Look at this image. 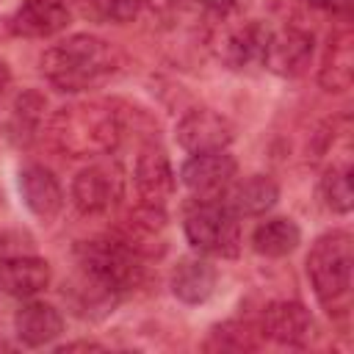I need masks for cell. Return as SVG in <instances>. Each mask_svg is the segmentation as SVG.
Returning a JSON list of instances; mask_svg holds the SVG:
<instances>
[{
  "label": "cell",
  "mask_w": 354,
  "mask_h": 354,
  "mask_svg": "<svg viewBox=\"0 0 354 354\" xmlns=\"http://www.w3.org/2000/svg\"><path fill=\"white\" fill-rule=\"evenodd\" d=\"M124 194V174L113 160H94L83 166L72 180V202L83 216L111 213Z\"/></svg>",
  "instance_id": "7"
},
{
  "label": "cell",
  "mask_w": 354,
  "mask_h": 354,
  "mask_svg": "<svg viewBox=\"0 0 354 354\" xmlns=\"http://www.w3.org/2000/svg\"><path fill=\"white\" fill-rule=\"evenodd\" d=\"M105 346L97 340H72V343H61L55 346V351H102Z\"/></svg>",
  "instance_id": "30"
},
{
  "label": "cell",
  "mask_w": 354,
  "mask_h": 354,
  "mask_svg": "<svg viewBox=\"0 0 354 354\" xmlns=\"http://www.w3.org/2000/svg\"><path fill=\"white\" fill-rule=\"evenodd\" d=\"M14 335L28 348H44L64 335V315L55 304L41 299H22L14 313Z\"/></svg>",
  "instance_id": "15"
},
{
  "label": "cell",
  "mask_w": 354,
  "mask_h": 354,
  "mask_svg": "<svg viewBox=\"0 0 354 354\" xmlns=\"http://www.w3.org/2000/svg\"><path fill=\"white\" fill-rule=\"evenodd\" d=\"M351 83H354V36L348 25H340L326 39L318 66V86L329 94H346Z\"/></svg>",
  "instance_id": "18"
},
{
  "label": "cell",
  "mask_w": 354,
  "mask_h": 354,
  "mask_svg": "<svg viewBox=\"0 0 354 354\" xmlns=\"http://www.w3.org/2000/svg\"><path fill=\"white\" fill-rule=\"evenodd\" d=\"M304 3L313 6V8H318V11L343 14V11H348V3H351V0H304Z\"/></svg>",
  "instance_id": "29"
},
{
  "label": "cell",
  "mask_w": 354,
  "mask_h": 354,
  "mask_svg": "<svg viewBox=\"0 0 354 354\" xmlns=\"http://www.w3.org/2000/svg\"><path fill=\"white\" fill-rule=\"evenodd\" d=\"M50 141L66 158H105L124 133L122 113L105 100H72L53 111L47 124Z\"/></svg>",
  "instance_id": "2"
},
{
  "label": "cell",
  "mask_w": 354,
  "mask_h": 354,
  "mask_svg": "<svg viewBox=\"0 0 354 354\" xmlns=\"http://www.w3.org/2000/svg\"><path fill=\"white\" fill-rule=\"evenodd\" d=\"M50 282H53V266L33 252H22L0 260V290L6 296H14L19 301L33 299L41 290H47Z\"/></svg>",
  "instance_id": "16"
},
{
  "label": "cell",
  "mask_w": 354,
  "mask_h": 354,
  "mask_svg": "<svg viewBox=\"0 0 354 354\" xmlns=\"http://www.w3.org/2000/svg\"><path fill=\"white\" fill-rule=\"evenodd\" d=\"M119 299H122V293L111 290L108 285H102L100 279L88 277L80 268H77V277L69 285H64V301L69 304V310L77 318H86V321L105 318L108 313H113Z\"/></svg>",
  "instance_id": "21"
},
{
  "label": "cell",
  "mask_w": 354,
  "mask_h": 354,
  "mask_svg": "<svg viewBox=\"0 0 354 354\" xmlns=\"http://www.w3.org/2000/svg\"><path fill=\"white\" fill-rule=\"evenodd\" d=\"M44 80L66 94L100 88L122 69V53L113 41L94 33H72L41 53Z\"/></svg>",
  "instance_id": "1"
},
{
  "label": "cell",
  "mask_w": 354,
  "mask_h": 354,
  "mask_svg": "<svg viewBox=\"0 0 354 354\" xmlns=\"http://www.w3.org/2000/svg\"><path fill=\"white\" fill-rule=\"evenodd\" d=\"M185 241L205 257H235L241 249V218L224 199H196L183 218Z\"/></svg>",
  "instance_id": "5"
},
{
  "label": "cell",
  "mask_w": 354,
  "mask_h": 354,
  "mask_svg": "<svg viewBox=\"0 0 354 354\" xmlns=\"http://www.w3.org/2000/svg\"><path fill=\"white\" fill-rule=\"evenodd\" d=\"M17 188H19V196L25 202L28 213L44 224L55 221L58 213L64 210V188H61L58 177L41 163L22 166L17 174Z\"/></svg>",
  "instance_id": "14"
},
{
  "label": "cell",
  "mask_w": 354,
  "mask_h": 354,
  "mask_svg": "<svg viewBox=\"0 0 354 354\" xmlns=\"http://www.w3.org/2000/svg\"><path fill=\"white\" fill-rule=\"evenodd\" d=\"M196 3L210 8V11H216V14H235L243 0H196Z\"/></svg>",
  "instance_id": "28"
},
{
  "label": "cell",
  "mask_w": 354,
  "mask_h": 354,
  "mask_svg": "<svg viewBox=\"0 0 354 354\" xmlns=\"http://www.w3.org/2000/svg\"><path fill=\"white\" fill-rule=\"evenodd\" d=\"M260 335L282 348H307L315 340V318L301 301L279 299L263 310Z\"/></svg>",
  "instance_id": "9"
},
{
  "label": "cell",
  "mask_w": 354,
  "mask_h": 354,
  "mask_svg": "<svg viewBox=\"0 0 354 354\" xmlns=\"http://www.w3.org/2000/svg\"><path fill=\"white\" fill-rule=\"evenodd\" d=\"M318 194L321 202L332 210V213H351L354 205V188H351V166L348 163H329L321 174L318 183Z\"/></svg>",
  "instance_id": "24"
},
{
  "label": "cell",
  "mask_w": 354,
  "mask_h": 354,
  "mask_svg": "<svg viewBox=\"0 0 354 354\" xmlns=\"http://www.w3.org/2000/svg\"><path fill=\"white\" fill-rule=\"evenodd\" d=\"M11 348V343H6V340H0V351H8Z\"/></svg>",
  "instance_id": "32"
},
{
  "label": "cell",
  "mask_w": 354,
  "mask_h": 354,
  "mask_svg": "<svg viewBox=\"0 0 354 354\" xmlns=\"http://www.w3.org/2000/svg\"><path fill=\"white\" fill-rule=\"evenodd\" d=\"M221 22L210 36V47L216 58L232 72H254L263 69L268 25L260 19H246L235 14H218Z\"/></svg>",
  "instance_id": "6"
},
{
  "label": "cell",
  "mask_w": 354,
  "mask_h": 354,
  "mask_svg": "<svg viewBox=\"0 0 354 354\" xmlns=\"http://www.w3.org/2000/svg\"><path fill=\"white\" fill-rule=\"evenodd\" d=\"M80 3L86 17L105 25H127L144 8V0H80Z\"/></svg>",
  "instance_id": "26"
},
{
  "label": "cell",
  "mask_w": 354,
  "mask_h": 354,
  "mask_svg": "<svg viewBox=\"0 0 354 354\" xmlns=\"http://www.w3.org/2000/svg\"><path fill=\"white\" fill-rule=\"evenodd\" d=\"M169 288H171V296L183 304H205L216 296V288H218V271L210 260L205 257H183L174 271H171V279H169Z\"/></svg>",
  "instance_id": "19"
},
{
  "label": "cell",
  "mask_w": 354,
  "mask_h": 354,
  "mask_svg": "<svg viewBox=\"0 0 354 354\" xmlns=\"http://www.w3.org/2000/svg\"><path fill=\"white\" fill-rule=\"evenodd\" d=\"M8 86H11V66L0 58V97L6 94V88H8Z\"/></svg>",
  "instance_id": "31"
},
{
  "label": "cell",
  "mask_w": 354,
  "mask_h": 354,
  "mask_svg": "<svg viewBox=\"0 0 354 354\" xmlns=\"http://www.w3.org/2000/svg\"><path fill=\"white\" fill-rule=\"evenodd\" d=\"M22 252H33V238L25 230L0 227V260L11 254H22Z\"/></svg>",
  "instance_id": "27"
},
{
  "label": "cell",
  "mask_w": 354,
  "mask_h": 354,
  "mask_svg": "<svg viewBox=\"0 0 354 354\" xmlns=\"http://www.w3.org/2000/svg\"><path fill=\"white\" fill-rule=\"evenodd\" d=\"M238 177V160L227 149L196 152L180 166V183L196 199H221Z\"/></svg>",
  "instance_id": "10"
},
{
  "label": "cell",
  "mask_w": 354,
  "mask_h": 354,
  "mask_svg": "<svg viewBox=\"0 0 354 354\" xmlns=\"http://www.w3.org/2000/svg\"><path fill=\"white\" fill-rule=\"evenodd\" d=\"M224 202L238 218H257L279 202V185L268 174H246L232 180V185L224 191Z\"/></svg>",
  "instance_id": "20"
},
{
  "label": "cell",
  "mask_w": 354,
  "mask_h": 354,
  "mask_svg": "<svg viewBox=\"0 0 354 354\" xmlns=\"http://www.w3.org/2000/svg\"><path fill=\"white\" fill-rule=\"evenodd\" d=\"M72 22L64 0H22L11 14V30L25 39H53Z\"/></svg>",
  "instance_id": "17"
},
{
  "label": "cell",
  "mask_w": 354,
  "mask_h": 354,
  "mask_svg": "<svg viewBox=\"0 0 354 354\" xmlns=\"http://www.w3.org/2000/svg\"><path fill=\"white\" fill-rule=\"evenodd\" d=\"M299 243H301V230L288 216L263 218L252 230V249L257 254H263V257H271V260H279V257L293 254L299 249Z\"/></svg>",
  "instance_id": "22"
},
{
  "label": "cell",
  "mask_w": 354,
  "mask_h": 354,
  "mask_svg": "<svg viewBox=\"0 0 354 354\" xmlns=\"http://www.w3.org/2000/svg\"><path fill=\"white\" fill-rule=\"evenodd\" d=\"M44 105H47V100L39 91H33V88L22 91L14 100V108H11V116H8V136H11L14 144L25 147V144H30L39 136Z\"/></svg>",
  "instance_id": "23"
},
{
  "label": "cell",
  "mask_w": 354,
  "mask_h": 354,
  "mask_svg": "<svg viewBox=\"0 0 354 354\" xmlns=\"http://www.w3.org/2000/svg\"><path fill=\"white\" fill-rule=\"evenodd\" d=\"M313 53H315V39L307 28L301 25L268 28L263 69L279 77H301L313 64Z\"/></svg>",
  "instance_id": "8"
},
{
  "label": "cell",
  "mask_w": 354,
  "mask_h": 354,
  "mask_svg": "<svg viewBox=\"0 0 354 354\" xmlns=\"http://www.w3.org/2000/svg\"><path fill=\"white\" fill-rule=\"evenodd\" d=\"M174 138L188 155L213 152V149H227L232 144L235 127L224 113L213 108H191L188 113L180 116L174 127Z\"/></svg>",
  "instance_id": "11"
},
{
  "label": "cell",
  "mask_w": 354,
  "mask_h": 354,
  "mask_svg": "<svg viewBox=\"0 0 354 354\" xmlns=\"http://www.w3.org/2000/svg\"><path fill=\"white\" fill-rule=\"evenodd\" d=\"M304 271L310 288L329 318H346L351 310V271L354 238L348 230H329L318 235L307 252Z\"/></svg>",
  "instance_id": "3"
},
{
  "label": "cell",
  "mask_w": 354,
  "mask_h": 354,
  "mask_svg": "<svg viewBox=\"0 0 354 354\" xmlns=\"http://www.w3.org/2000/svg\"><path fill=\"white\" fill-rule=\"evenodd\" d=\"M138 257H160L166 249V210L160 205H136L113 232Z\"/></svg>",
  "instance_id": "13"
},
{
  "label": "cell",
  "mask_w": 354,
  "mask_h": 354,
  "mask_svg": "<svg viewBox=\"0 0 354 354\" xmlns=\"http://www.w3.org/2000/svg\"><path fill=\"white\" fill-rule=\"evenodd\" d=\"M77 268L88 277L100 279L116 293H127L144 279V257H138L130 246H124L113 232L102 238H88L75 246Z\"/></svg>",
  "instance_id": "4"
},
{
  "label": "cell",
  "mask_w": 354,
  "mask_h": 354,
  "mask_svg": "<svg viewBox=\"0 0 354 354\" xmlns=\"http://www.w3.org/2000/svg\"><path fill=\"white\" fill-rule=\"evenodd\" d=\"M257 332L243 321H224L216 324L205 340L207 351H249L257 348Z\"/></svg>",
  "instance_id": "25"
},
{
  "label": "cell",
  "mask_w": 354,
  "mask_h": 354,
  "mask_svg": "<svg viewBox=\"0 0 354 354\" xmlns=\"http://www.w3.org/2000/svg\"><path fill=\"white\" fill-rule=\"evenodd\" d=\"M133 185L141 202L147 205H166L177 188V171L171 166L169 152L160 144H147L136 155L133 163Z\"/></svg>",
  "instance_id": "12"
}]
</instances>
